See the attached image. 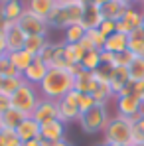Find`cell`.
Returning <instances> with one entry per match:
<instances>
[{"label": "cell", "instance_id": "cell-39", "mask_svg": "<svg viewBox=\"0 0 144 146\" xmlns=\"http://www.w3.org/2000/svg\"><path fill=\"white\" fill-rule=\"evenodd\" d=\"M10 109H12V97L0 93V115H4V113L10 111Z\"/></svg>", "mask_w": 144, "mask_h": 146}, {"label": "cell", "instance_id": "cell-21", "mask_svg": "<svg viewBox=\"0 0 144 146\" xmlns=\"http://www.w3.org/2000/svg\"><path fill=\"white\" fill-rule=\"evenodd\" d=\"M10 55V61H12V65L18 69L20 73H24L32 63H34V59H36V55H32L30 51H26V49H20V51H14V53H8Z\"/></svg>", "mask_w": 144, "mask_h": 146}, {"label": "cell", "instance_id": "cell-33", "mask_svg": "<svg viewBox=\"0 0 144 146\" xmlns=\"http://www.w3.org/2000/svg\"><path fill=\"white\" fill-rule=\"evenodd\" d=\"M20 138L16 134V130H8V128H2L0 132V146H20Z\"/></svg>", "mask_w": 144, "mask_h": 146}, {"label": "cell", "instance_id": "cell-15", "mask_svg": "<svg viewBox=\"0 0 144 146\" xmlns=\"http://www.w3.org/2000/svg\"><path fill=\"white\" fill-rule=\"evenodd\" d=\"M103 20H105V18H103V12H101L99 6H95L93 2L85 6L83 18H81V26H83L85 30H95V28H99Z\"/></svg>", "mask_w": 144, "mask_h": 146}, {"label": "cell", "instance_id": "cell-50", "mask_svg": "<svg viewBox=\"0 0 144 146\" xmlns=\"http://www.w3.org/2000/svg\"><path fill=\"white\" fill-rule=\"evenodd\" d=\"M122 2H124L126 6H134V4H136V2H140V0H122Z\"/></svg>", "mask_w": 144, "mask_h": 146}, {"label": "cell", "instance_id": "cell-5", "mask_svg": "<svg viewBox=\"0 0 144 146\" xmlns=\"http://www.w3.org/2000/svg\"><path fill=\"white\" fill-rule=\"evenodd\" d=\"M109 121H111V117H109L107 105H95L91 111H87L79 117V124H81L83 132H87V134L103 132L107 128Z\"/></svg>", "mask_w": 144, "mask_h": 146}, {"label": "cell", "instance_id": "cell-35", "mask_svg": "<svg viewBox=\"0 0 144 146\" xmlns=\"http://www.w3.org/2000/svg\"><path fill=\"white\" fill-rule=\"evenodd\" d=\"M134 55L130 51H122V53H115V61H113V67H130Z\"/></svg>", "mask_w": 144, "mask_h": 146}, {"label": "cell", "instance_id": "cell-51", "mask_svg": "<svg viewBox=\"0 0 144 146\" xmlns=\"http://www.w3.org/2000/svg\"><path fill=\"white\" fill-rule=\"evenodd\" d=\"M77 2H79V4H83V6H87V4H91L93 0H77Z\"/></svg>", "mask_w": 144, "mask_h": 146}, {"label": "cell", "instance_id": "cell-13", "mask_svg": "<svg viewBox=\"0 0 144 146\" xmlns=\"http://www.w3.org/2000/svg\"><path fill=\"white\" fill-rule=\"evenodd\" d=\"M40 138L46 140L49 144L65 138V124L61 121H53V122H48V124H42V130H40Z\"/></svg>", "mask_w": 144, "mask_h": 146}, {"label": "cell", "instance_id": "cell-1", "mask_svg": "<svg viewBox=\"0 0 144 146\" xmlns=\"http://www.w3.org/2000/svg\"><path fill=\"white\" fill-rule=\"evenodd\" d=\"M71 89H75V77L67 69H53L49 67L48 75L40 83V93L44 99L61 101Z\"/></svg>", "mask_w": 144, "mask_h": 146}, {"label": "cell", "instance_id": "cell-9", "mask_svg": "<svg viewBox=\"0 0 144 146\" xmlns=\"http://www.w3.org/2000/svg\"><path fill=\"white\" fill-rule=\"evenodd\" d=\"M26 40L28 36L24 34V30L16 22H10L8 28L4 30V42H6V53H14V51H20L24 49Z\"/></svg>", "mask_w": 144, "mask_h": 146}, {"label": "cell", "instance_id": "cell-2", "mask_svg": "<svg viewBox=\"0 0 144 146\" xmlns=\"http://www.w3.org/2000/svg\"><path fill=\"white\" fill-rule=\"evenodd\" d=\"M132 126L134 122L130 119H124V117H113L107 128L103 130V136H105V144H119V146H132Z\"/></svg>", "mask_w": 144, "mask_h": 146}, {"label": "cell", "instance_id": "cell-30", "mask_svg": "<svg viewBox=\"0 0 144 146\" xmlns=\"http://www.w3.org/2000/svg\"><path fill=\"white\" fill-rule=\"evenodd\" d=\"M55 53H57V44H53V42H46V46L42 48V51L36 55L38 59H42L46 65H51V61H53V57H55Z\"/></svg>", "mask_w": 144, "mask_h": 146}, {"label": "cell", "instance_id": "cell-42", "mask_svg": "<svg viewBox=\"0 0 144 146\" xmlns=\"http://www.w3.org/2000/svg\"><path fill=\"white\" fill-rule=\"evenodd\" d=\"M79 44H81V48L85 49V51H93V49H95V46L91 44V40H89L87 36H85V38H83V40H81Z\"/></svg>", "mask_w": 144, "mask_h": 146}, {"label": "cell", "instance_id": "cell-28", "mask_svg": "<svg viewBox=\"0 0 144 146\" xmlns=\"http://www.w3.org/2000/svg\"><path fill=\"white\" fill-rule=\"evenodd\" d=\"M128 75L132 83H144V57H134L130 67H128Z\"/></svg>", "mask_w": 144, "mask_h": 146}, {"label": "cell", "instance_id": "cell-45", "mask_svg": "<svg viewBox=\"0 0 144 146\" xmlns=\"http://www.w3.org/2000/svg\"><path fill=\"white\" fill-rule=\"evenodd\" d=\"M51 146H73V144L69 142V140H67V138H61V140H57V142H53Z\"/></svg>", "mask_w": 144, "mask_h": 146}, {"label": "cell", "instance_id": "cell-3", "mask_svg": "<svg viewBox=\"0 0 144 146\" xmlns=\"http://www.w3.org/2000/svg\"><path fill=\"white\" fill-rule=\"evenodd\" d=\"M83 10H85V6H83V4H79V2L69 4V6L57 4V6L53 8V12L49 14L48 26H51V28H63V30H67L69 26L81 24Z\"/></svg>", "mask_w": 144, "mask_h": 146}, {"label": "cell", "instance_id": "cell-8", "mask_svg": "<svg viewBox=\"0 0 144 146\" xmlns=\"http://www.w3.org/2000/svg\"><path fill=\"white\" fill-rule=\"evenodd\" d=\"M32 119L36 122L42 124H48V122H53V121H59V109H57V101H51V99H44L38 103L36 111L32 113Z\"/></svg>", "mask_w": 144, "mask_h": 146}, {"label": "cell", "instance_id": "cell-14", "mask_svg": "<svg viewBox=\"0 0 144 146\" xmlns=\"http://www.w3.org/2000/svg\"><path fill=\"white\" fill-rule=\"evenodd\" d=\"M97 87H99V83L95 81L93 71L83 69L79 75H75V91H79L81 95H93Z\"/></svg>", "mask_w": 144, "mask_h": 146}, {"label": "cell", "instance_id": "cell-7", "mask_svg": "<svg viewBox=\"0 0 144 146\" xmlns=\"http://www.w3.org/2000/svg\"><path fill=\"white\" fill-rule=\"evenodd\" d=\"M16 24L24 30L26 36H46V34H48V28H49L48 20L36 16V14L30 12L28 8H26V12L20 16V20H18Z\"/></svg>", "mask_w": 144, "mask_h": 146}, {"label": "cell", "instance_id": "cell-26", "mask_svg": "<svg viewBox=\"0 0 144 146\" xmlns=\"http://www.w3.org/2000/svg\"><path fill=\"white\" fill-rule=\"evenodd\" d=\"M101 65H103V63H101V51H99V49L87 51L85 57H83V61H81V67H83L85 71H97Z\"/></svg>", "mask_w": 144, "mask_h": 146}, {"label": "cell", "instance_id": "cell-19", "mask_svg": "<svg viewBox=\"0 0 144 146\" xmlns=\"http://www.w3.org/2000/svg\"><path fill=\"white\" fill-rule=\"evenodd\" d=\"M103 49H107V51H111V53H122V51H128V36L115 32L113 36L107 38L105 48H103Z\"/></svg>", "mask_w": 144, "mask_h": 146}, {"label": "cell", "instance_id": "cell-52", "mask_svg": "<svg viewBox=\"0 0 144 146\" xmlns=\"http://www.w3.org/2000/svg\"><path fill=\"white\" fill-rule=\"evenodd\" d=\"M6 2H10V0H0V6H2V4H6Z\"/></svg>", "mask_w": 144, "mask_h": 146}, {"label": "cell", "instance_id": "cell-32", "mask_svg": "<svg viewBox=\"0 0 144 146\" xmlns=\"http://www.w3.org/2000/svg\"><path fill=\"white\" fill-rule=\"evenodd\" d=\"M0 75H8V77H22V73L12 65V61H10V55H8V53H4V55L0 57Z\"/></svg>", "mask_w": 144, "mask_h": 146}, {"label": "cell", "instance_id": "cell-48", "mask_svg": "<svg viewBox=\"0 0 144 146\" xmlns=\"http://www.w3.org/2000/svg\"><path fill=\"white\" fill-rule=\"evenodd\" d=\"M77 0H57V4H63V6H69V4H75Z\"/></svg>", "mask_w": 144, "mask_h": 146}, {"label": "cell", "instance_id": "cell-6", "mask_svg": "<svg viewBox=\"0 0 144 146\" xmlns=\"http://www.w3.org/2000/svg\"><path fill=\"white\" fill-rule=\"evenodd\" d=\"M142 113H144V105L134 93L117 97V115L124 117V119H130L132 122H138Z\"/></svg>", "mask_w": 144, "mask_h": 146}, {"label": "cell", "instance_id": "cell-25", "mask_svg": "<svg viewBox=\"0 0 144 146\" xmlns=\"http://www.w3.org/2000/svg\"><path fill=\"white\" fill-rule=\"evenodd\" d=\"M24 83V77H8V75H0V93L4 95H14L16 89Z\"/></svg>", "mask_w": 144, "mask_h": 146}, {"label": "cell", "instance_id": "cell-20", "mask_svg": "<svg viewBox=\"0 0 144 146\" xmlns=\"http://www.w3.org/2000/svg\"><path fill=\"white\" fill-rule=\"evenodd\" d=\"M128 51L134 57H144V30L138 28L128 34Z\"/></svg>", "mask_w": 144, "mask_h": 146}, {"label": "cell", "instance_id": "cell-37", "mask_svg": "<svg viewBox=\"0 0 144 146\" xmlns=\"http://www.w3.org/2000/svg\"><path fill=\"white\" fill-rule=\"evenodd\" d=\"M99 30L109 38V36H113V34L117 32V22H113V20H103L101 26H99Z\"/></svg>", "mask_w": 144, "mask_h": 146}, {"label": "cell", "instance_id": "cell-27", "mask_svg": "<svg viewBox=\"0 0 144 146\" xmlns=\"http://www.w3.org/2000/svg\"><path fill=\"white\" fill-rule=\"evenodd\" d=\"M87 30L83 28L81 24H75V26H69L65 30V36H63V44H79L83 38H85Z\"/></svg>", "mask_w": 144, "mask_h": 146}, {"label": "cell", "instance_id": "cell-22", "mask_svg": "<svg viewBox=\"0 0 144 146\" xmlns=\"http://www.w3.org/2000/svg\"><path fill=\"white\" fill-rule=\"evenodd\" d=\"M57 109H59V121L63 122H71V121H79L81 113H79V107L75 105H69L67 101H57Z\"/></svg>", "mask_w": 144, "mask_h": 146}, {"label": "cell", "instance_id": "cell-34", "mask_svg": "<svg viewBox=\"0 0 144 146\" xmlns=\"http://www.w3.org/2000/svg\"><path fill=\"white\" fill-rule=\"evenodd\" d=\"M85 36H87V38L91 40V44L95 46V49H99V51H101V49L105 48L107 36H105V34H103V32H101L99 28H95V30H87V34H85Z\"/></svg>", "mask_w": 144, "mask_h": 146}, {"label": "cell", "instance_id": "cell-4", "mask_svg": "<svg viewBox=\"0 0 144 146\" xmlns=\"http://www.w3.org/2000/svg\"><path fill=\"white\" fill-rule=\"evenodd\" d=\"M40 101H42V97H40L36 85H30V83L24 81L16 89V93L12 95V109L20 111L26 117H32V113L36 111V107H38Z\"/></svg>", "mask_w": 144, "mask_h": 146}, {"label": "cell", "instance_id": "cell-38", "mask_svg": "<svg viewBox=\"0 0 144 146\" xmlns=\"http://www.w3.org/2000/svg\"><path fill=\"white\" fill-rule=\"evenodd\" d=\"M132 146H144V132L136 124L132 126Z\"/></svg>", "mask_w": 144, "mask_h": 146}, {"label": "cell", "instance_id": "cell-41", "mask_svg": "<svg viewBox=\"0 0 144 146\" xmlns=\"http://www.w3.org/2000/svg\"><path fill=\"white\" fill-rule=\"evenodd\" d=\"M22 146H51V144H49V142H46V140H42V138H34V140L24 142Z\"/></svg>", "mask_w": 144, "mask_h": 146}, {"label": "cell", "instance_id": "cell-23", "mask_svg": "<svg viewBox=\"0 0 144 146\" xmlns=\"http://www.w3.org/2000/svg\"><path fill=\"white\" fill-rule=\"evenodd\" d=\"M85 53L87 51L81 48V44H65V48H63V55L69 65H81Z\"/></svg>", "mask_w": 144, "mask_h": 146}, {"label": "cell", "instance_id": "cell-47", "mask_svg": "<svg viewBox=\"0 0 144 146\" xmlns=\"http://www.w3.org/2000/svg\"><path fill=\"white\" fill-rule=\"evenodd\" d=\"M107 2H111V0H93V4H95V6H99V8H103Z\"/></svg>", "mask_w": 144, "mask_h": 146}, {"label": "cell", "instance_id": "cell-24", "mask_svg": "<svg viewBox=\"0 0 144 146\" xmlns=\"http://www.w3.org/2000/svg\"><path fill=\"white\" fill-rule=\"evenodd\" d=\"M26 119V115H22L20 111H16V109H10V111H6L4 115H0V124H2V128H8V130H16L18 128V124Z\"/></svg>", "mask_w": 144, "mask_h": 146}, {"label": "cell", "instance_id": "cell-54", "mask_svg": "<svg viewBox=\"0 0 144 146\" xmlns=\"http://www.w3.org/2000/svg\"><path fill=\"white\" fill-rule=\"evenodd\" d=\"M105 146H119V144H105Z\"/></svg>", "mask_w": 144, "mask_h": 146}, {"label": "cell", "instance_id": "cell-43", "mask_svg": "<svg viewBox=\"0 0 144 146\" xmlns=\"http://www.w3.org/2000/svg\"><path fill=\"white\" fill-rule=\"evenodd\" d=\"M6 53V42H4V34L0 32V57Z\"/></svg>", "mask_w": 144, "mask_h": 146}, {"label": "cell", "instance_id": "cell-36", "mask_svg": "<svg viewBox=\"0 0 144 146\" xmlns=\"http://www.w3.org/2000/svg\"><path fill=\"white\" fill-rule=\"evenodd\" d=\"M95 105H97V101L93 99V95H81V101H79V113L83 115V113L91 111Z\"/></svg>", "mask_w": 144, "mask_h": 146}, {"label": "cell", "instance_id": "cell-46", "mask_svg": "<svg viewBox=\"0 0 144 146\" xmlns=\"http://www.w3.org/2000/svg\"><path fill=\"white\" fill-rule=\"evenodd\" d=\"M134 124H136V126H138V128H140V130L144 132V113H142V117L138 119V122H134Z\"/></svg>", "mask_w": 144, "mask_h": 146}, {"label": "cell", "instance_id": "cell-44", "mask_svg": "<svg viewBox=\"0 0 144 146\" xmlns=\"http://www.w3.org/2000/svg\"><path fill=\"white\" fill-rule=\"evenodd\" d=\"M8 24H10V22H8V20L2 16V12H0V32H2V34H4V30L8 28Z\"/></svg>", "mask_w": 144, "mask_h": 146}, {"label": "cell", "instance_id": "cell-40", "mask_svg": "<svg viewBox=\"0 0 144 146\" xmlns=\"http://www.w3.org/2000/svg\"><path fill=\"white\" fill-rule=\"evenodd\" d=\"M113 61H115V53H111V51H107V49H101V63L113 67Z\"/></svg>", "mask_w": 144, "mask_h": 146}, {"label": "cell", "instance_id": "cell-49", "mask_svg": "<svg viewBox=\"0 0 144 146\" xmlns=\"http://www.w3.org/2000/svg\"><path fill=\"white\" fill-rule=\"evenodd\" d=\"M136 97L140 99V101H142V105H144V83H142V89H140V91L136 93Z\"/></svg>", "mask_w": 144, "mask_h": 146}, {"label": "cell", "instance_id": "cell-55", "mask_svg": "<svg viewBox=\"0 0 144 146\" xmlns=\"http://www.w3.org/2000/svg\"><path fill=\"white\" fill-rule=\"evenodd\" d=\"M138 4H142V6H144V0H140V2H138Z\"/></svg>", "mask_w": 144, "mask_h": 146}, {"label": "cell", "instance_id": "cell-53", "mask_svg": "<svg viewBox=\"0 0 144 146\" xmlns=\"http://www.w3.org/2000/svg\"><path fill=\"white\" fill-rule=\"evenodd\" d=\"M140 28H142V30H144V14H142V26H140Z\"/></svg>", "mask_w": 144, "mask_h": 146}, {"label": "cell", "instance_id": "cell-10", "mask_svg": "<svg viewBox=\"0 0 144 146\" xmlns=\"http://www.w3.org/2000/svg\"><path fill=\"white\" fill-rule=\"evenodd\" d=\"M142 14H144V12H138L134 6H128L126 12H124V16L117 22V32H119V34H124V36H128L130 32L138 30V28L142 26Z\"/></svg>", "mask_w": 144, "mask_h": 146}, {"label": "cell", "instance_id": "cell-29", "mask_svg": "<svg viewBox=\"0 0 144 146\" xmlns=\"http://www.w3.org/2000/svg\"><path fill=\"white\" fill-rule=\"evenodd\" d=\"M46 42H48L46 36H28L24 49H26V51H30L32 55H38V53L42 51V48L46 46Z\"/></svg>", "mask_w": 144, "mask_h": 146}, {"label": "cell", "instance_id": "cell-57", "mask_svg": "<svg viewBox=\"0 0 144 146\" xmlns=\"http://www.w3.org/2000/svg\"><path fill=\"white\" fill-rule=\"evenodd\" d=\"M101 146H105V144H101Z\"/></svg>", "mask_w": 144, "mask_h": 146}, {"label": "cell", "instance_id": "cell-12", "mask_svg": "<svg viewBox=\"0 0 144 146\" xmlns=\"http://www.w3.org/2000/svg\"><path fill=\"white\" fill-rule=\"evenodd\" d=\"M40 130H42L40 122H36L34 119H32V117H26L24 121L18 124V128H16V134H18L20 142L24 144V142H28V140L40 138Z\"/></svg>", "mask_w": 144, "mask_h": 146}, {"label": "cell", "instance_id": "cell-31", "mask_svg": "<svg viewBox=\"0 0 144 146\" xmlns=\"http://www.w3.org/2000/svg\"><path fill=\"white\" fill-rule=\"evenodd\" d=\"M113 97H115V93H113L111 85H99L93 93V99L97 101V105H107Z\"/></svg>", "mask_w": 144, "mask_h": 146}, {"label": "cell", "instance_id": "cell-17", "mask_svg": "<svg viewBox=\"0 0 144 146\" xmlns=\"http://www.w3.org/2000/svg\"><path fill=\"white\" fill-rule=\"evenodd\" d=\"M55 6H57V0H28V10L44 20L49 18V14L53 12Z\"/></svg>", "mask_w": 144, "mask_h": 146}, {"label": "cell", "instance_id": "cell-56", "mask_svg": "<svg viewBox=\"0 0 144 146\" xmlns=\"http://www.w3.org/2000/svg\"><path fill=\"white\" fill-rule=\"evenodd\" d=\"M0 132H2V124H0Z\"/></svg>", "mask_w": 144, "mask_h": 146}, {"label": "cell", "instance_id": "cell-18", "mask_svg": "<svg viewBox=\"0 0 144 146\" xmlns=\"http://www.w3.org/2000/svg\"><path fill=\"white\" fill-rule=\"evenodd\" d=\"M0 12H2V16L8 22H18L20 16L26 12V6L22 0H10V2H6V4L0 6Z\"/></svg>", "mask_w": 144, "mask_h": 146}, {"label": "cell", "instance_id": "cell-11", "mask_svg": "<svg viewBox=\"0 0 144 146\" xmlns=\"http://www.w3.org/2000/svg\"><path fill=\"white\" fill-rule=\"evenodd\" d=\"M48 71H49V67L42 61V59H38V57H36V59H34V63H32V65L22 73V77H24L26 83L40 87V83L44 81V77L48 75Z\"/></svg>", "mask_w": 144, "mask_h": 146}, {"label": "cell", "instance_id": "cell-16", "mask_svg": "<svg viewBox=\"0 0 144 146\" xmlns=\"http://www.w3.org/2000/svg\"><path fill=\"white\" fill-rule=\"evenodd\" d=\"M126 8H128V6H126L122 0H111V2H107V4L101 8V12H103V18H105V20L119 22L120 18L124 16Z\"/></svg>", "mask_w": 144, "mask_h": 146}]
</instances>
